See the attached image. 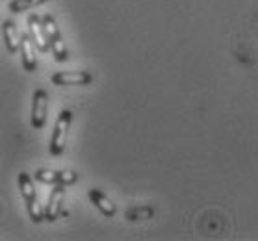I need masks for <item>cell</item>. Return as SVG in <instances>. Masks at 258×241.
<instances>
[{"label": "cell", "instance_id": "6da1fadb", "mask_svg": "<svg viewBox=\"0 0 258 241\" xmlns=\"http://www.w3.org/2000/svg\"><path fill=\"white\" fill-rule=\"evenodd\" d=\"M43 30H45V36H47L48 43H50V50L56 56V59L58 61H65V59L69 58V52H67L63 39L59 36L58 26H56V23H54V19L50 15L43 17Z\"/></svg>", "mask_w": 258, "mask_h": 241}, {"label": "cell", "instance_id": "7a4b0ae2", "mask_svg": "<svg viewBox=\"0 0 258 241\" xmlns=\"http://www.w3.org/2000/svg\"><path fill=\"white\" fill-rule=\"evenodd\" d=\"M19 188H21V193H23L24 200H26V206H28V212H30V217L34 223H39L43 221V210L39 208L37 204V199H35V189L32 186V180L26 173H21L19 175Z\"/></svg>", "mask_w": 258, "mask_h": 241}, {"label": "cell", "instance_id": "3957f363", "mask_svg": "<svg viewBox=\"0 0 258 241\" xmlns=\"http://www.w3.org/2000/svg\"><path fill=\"white\" fill-rule=\"evenodd\" d=\"M71 119H73V113L69 110H63L56 121V128H54L52 139H50V152L54 156H59L65 150V139H67V132L71 126Z\"/></svg>", "mask_w": 258, "mask_h": 241}, {"label": "cell", "instance_id": "277c9868", "mask_svg": "<svg viewBox=\"0 0 258 241\" xmlns=\"http://www.w3.org/2000/svg\"><path fill=\"white\" fill-rule=\"evenodd\" d=\"M47 108H48L47 93L43 89H37L34 93V104H32V126L35 130L43 128L45 119H47Z\"/></svg>", "mask_w": 258, "mask_h": 241}, {"label": "cell", "instance_id": "5b68a950", "mask_svg": "<svg viewBox=\"0 0 258 241\" xmlns=\"http://www.w3.org/2000/svg\"><path fill=\"white\" fill-rule=\"evenodd\" d=\"M63 197H65L63 184H58V186L52 189L50 197H48V204H47V210H45V215H47L48 221H56L59 213H63V208H61Z\"/></svg>", "mask_w": 258, "mask_h": 241}, {"label": "cell", "instance_id": "8992f818", "mask_svg": "<svg viewBox=\"0 0 258 241\" xmlns=\"http://www.w3.org/2000/svg\"><path fill=\"white\" fill-rule=\"evenodd\" d=\"M52 82L56 86H84V84L91 82V74L86 71L56 72L52 76Z\"/></svg>", "mask_w": 258, "mask_h": 241}, {"label": "cell", "instance_id": "52a82bcc", "mask_svg": "<svg viewBox=\"0 0 258 241\" xmlns=\"http://www.w3.org/2000/svg\"><path fill=\"white\" fill-rule=\"evenodd\" d=\"M34 39H30L26 34L21 36V56H23V67L24 71L32 72L35 69V47H34Z\"/></svg>", "mask_w": 258, "mask_h": 241}, {"label": "cell", "instance_id": "ba28073f", "mask_svg": "<svg viewBox=\"0 0 258 241\" xmlns=\"http://www.w3.org/2000/svg\"><path fill=\"white\" fill-rule=\"evenodd\" d=\"M28 24H30V32H32V39L35 41V47L39 48L41 52H47L48 47H50V43H48L47 36H45L43 24H39V17L32 13L28 17Z\"/></svg>", "mask_w": 258, "mask_h": 241}, {"label": "cell", "instance_id": "9c48e42d", "mask_svg": "<svg viewBox=\"0 0 258 241\" xmlns=\"http://www.w3.org/2000/svg\"><path fill=\"white\" fill-rule=\"evenodd\" d=\"M89 199H91V202L99 208L100 212L104 213L106 217H113L115 212H117L115 204H113L112 200L108 199L104 193H100L99 189H89Z\"/></svg>", "mask_w": 258, "mask_h": 241}, {"label": "cell", "instance_id": "30bf717a", "mask_svg": "<svg viewBox=\"0 0 258 241\" xmlns=\"http://www.w3.org/2000/svg\"><path fill=\"white\" fill-rule=\"evenodd\" d=\"M2 30H4V41H6V47L10 52H17L19 47H21V37H19L17 30L10 21L2 24Z\"/></svg>", "mask_w": 258, "mask_h": 241}, {"label": "cell", "instance_id": "8fae6325", "mask_svg": "<svg viewBox=\"0 0 258 241\" xmlns=\"http://www.w3.org/2000/svg\"><path fill=\"white\" fill-rule=\"evenodd\" d=\"M43 2H47V0H13L12 4H10V10L12 12H24V10H30V8L34 6H39Z\"/></svg>", "mask_w": 258, "mask_h": 241}, {"label": "cell", "instance_id": "7c38bea8", "mask_svg": "<svg viewBox=\"0 0 258 241\" xmlns=\"http://www.w3.org/2000/svg\"><path fill=\"white\" fill-rule=\"evenodd\" d=\"M153 213V208H149V206H145V208H130L126 212V217L130 221H140V219H149Z\"/></svg>", "mask_w": 258, "mask_h": 241}, {"label": "cell", "instance_id": "4fadbf2b", "mask_svg": "<svg viewBox=\"0 0 258 241\" xmlns=\"http://www.w3.org/2000/svg\"><path fill=\"white\" fill-rule=\"evenodd\" d=\"M35 178L39 180V182H47V184H59V173L56 171H48V169H41L35 173Z\"/></svg>", "mask_w": 258, "mask_h": 241}, {"label": "cell", "instance_id": "5bb4252c", "mask_svg": "<svg viewBox=\"0 0 258 241\" xmlns=\"http://www.w3.org/2000/svg\"><path fill=\"white\" fill-rule=\"evenodd\" d=\"M77 182V173H73V171H59V184H75Z\"/></svg>", "mask_w": 258, "mask_h": 241}]
</instances>
